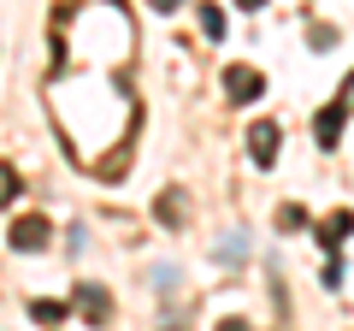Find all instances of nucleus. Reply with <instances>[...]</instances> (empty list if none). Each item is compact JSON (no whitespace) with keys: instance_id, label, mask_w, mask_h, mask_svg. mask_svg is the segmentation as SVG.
<instances>
[{"instance_id":"nucleus-1","label":"nucleus","mask_w":354,"mask_h":331,"mask_svg":"<svg viewBox=\"0 0 354 331\" xmlns=\"http://www.w3.org/2000/svg\"><path fill=\"white\" fill-rule=\"evenodd\" d=\"M225 89H230V101H260L266 77L254 71V65H230V71H225Z\"/></svg>"},{"instance_id":"nucleus-2","label":"nucleus","mask_w":354,"mask_h":331,"mask_svg":"<svg viewBox=\"0 0 354 331\" xmlns=\"http://www.w3.org/2000/svg\"><path fill=\"white\" fill-rule=\"evenodd\" d=\"M12 249H24V255L48 249V219H18L12 225Z\"/></svg>"},{"instance_id":"nucleus-3","label":"nucleus","mask_w":354,"mask_h":331,"mask_svg":"<svg viewBox=\"0 0 354 331\" xmlns=\"http://www.w3.org/2000/svg\"><path fill=\"white\" fill-rule=\"evenodd\" d=\"M248 154H254L260 166L278 160V125H254V130H248Z\"/></svg>"},{"instance_id":"nucleus-4","label":"nucleus","mask_w":354,"mask_h":331,"mask_svg":"<svg viewBox=\"0 0 354 331\" xmlns=\"http://www.w3.org/2000/svg\"><path fill=\"white\" fill-rule=\"evenodd\" d=\"M342 118H348V107H325V113L313 118V130H319V142H325V148L342 136Z\"/></svg>"},{"instance_id":"nucleus-5","label":"nucleus","mask_w":354,"mask_h":331,"mask_svg":"<svg viewBox=\"0 0 354 331\" xmlns=\"http://www.w3.org/2000/svg\"><path fill=\"white\" fill-rule=\"evenodd\" d=\"M348 231H354V213H337V219H325V225H319V242H325V249H337Z\"/></svg>"},{"instance_id":"nucleus-6","label":"nucleus","mask_w":354,"mask_h":331,"mask_svg":"<svg viewBox=\"0 0 354 331\" xmlns=\"http://www.w3.org/2000/svg\"><path fill=\"white\" fill-rule=\"evenodd\" d=\"M77 307L101 319V314H106V290H95V284H83V290H77Z\"/></svg>"},{"instance_id":"nucleus-7","label":"nucleus","mask_w":354,"mask_h":331,"mask_svg":"<svg viewBox=\"0 0 354 331\" xmlns=\"http://www.w3.org/2000/svg\"><path fill=\"white\" fill-rule=\"evenodd\" d=\"M30 314H36L41 325H59V319H65V307H59V302H30Z\"/></svg>"},{"instance_id":"nucleus-8","label":"nucleus","mask_w":354,"mask_h":331,"mask_svg":"<svg viewBox=\"0 0 354 331\" xmlns=\"http://www.w3.org/2000/svg\"><path fill=\"white\" fill-rule=\"evenodd\" d=\"M201 30L207 36H225V12H218V6H201Z\"/></svg>"},{"instance_id":"nucleus-9","label":"nucleus","mask_w":354,"mask_h":331,"mask_svg":"<svg viewBox=\"0 0 354 331\" xmlns=\"http://www.w3.org/2000/svg\"><path fill=\"white\" fill-rule=\"evenodd\" d=\"M230 255H236V260L248 255V242H242V231H230V242H218V260H230Z\"/></svg>"},{"instance_id":"nucleus-10","label":"nucleus","mask_w":354,"mask_h":331,"mask_svg":"<svg viewBox=\"0 0 354 331\" xmlns=\"http://www.w3.org/2000/svg\"><path fill=\"white\" fill-rule=\"evenodd\" d=\"M160 219H171V225H177V219H183V202H177V195H165V202H160Z\"/></svg>"},{"instance_id":"nucleus-11","label":"nucleus","mask_w":354,"mask_h":331,"mask_svg":"<svg viewBox=\"0 0 354 331\" xmlns=\"http://www.w3.org/2000/svg\"><path fill=\"white\" fill-rule=\"evenodd\" d=\"M218 331H248V325H242V319H225V325H218Z\"/></svg>"},{"instance_id":"nucleus-12","label":"nucleus","mask_w":354,"mask_h":331,"mask_svg":"<svg viewBox=\"0 0 354 331\" xmlns=\"http://www.w3.org/2000/svg\"><path fill=\"white\" fill-rule=\"evenodd\" d=\"M236 6H242V12H254V6H266V0H236Z\"/></svg>"},{"instance_id":"nucleus-13","label":"nucleus","mask_w":354,"mask_h":331,"mask_svg":"<svg viewBox=\"0 0 354 331\" xmlns=\"http://www.w3.org/2000/svg\"><path fill=\"white\" fill-rule=\"evenodd\" d=\"M153 6H160V12H171V6H177V0H153Z\"/></svg>"}]
</instances>
